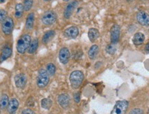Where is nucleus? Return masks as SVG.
<instances>
[{
  "instance_id": "obj_26",
  "label": "nucleus",
  "mask_w": 149,
  "mask_h": 114,
  "mask_svg": "<svg viewBox=\"0 0 149 114\" xmlns=\"http://www.w3.org/2000/svg\"><path fill=\"white\" fill-rule=\"evenodd\" d=\"M33 4V0H24V8L25 11H29L31 9Z\"/></svg>"
},
{
  "instance_id": "obj_36",
  "label": "nucleus",
  "mask_w": 149,
  "mask_h": 114,
  "mask_svg": "<svg viewBox=\"0 0 149 114\" xmlns=\"http://www.w3.org/2000/svg\"><path fill=\"white\" fill-rule=\"evenodd\" d=\"M148 112H149V110H148Z\"/></svg>"
},
{
  "instance_id": "obj_6",
  "label": "nucleus",
  "mask_w": 149,
  "mask_h": 114,
  "mask_svg": "<svg viewBox=\"0 0 149 114\" xmlns=\"http://www.w3.org/2000/svg\"><path fill=\"white\" fill-rule=\"evenodd\" d=\"M14 27V22L11 17H7L2 22L1 29L5 35H10Z\"/></svg>"
},
{
  "instance_id": "obj_28",
  "label": "nucleus",
  "mask_w": 149,
  "mask_h": 114,
  "mask_svg": "<svg viewBox=\"0 0 149 114\" xmlns=\"http://www.w3.org/2000/svg\"><path fill=\"white\" fill-rule=\"evenodd\" d=\"M7 18V12L4 10H0V22H3Z\"/></svg>"
},
{
  "instance_id": "obj_18",
  "label": "nucleus",
  "mask_w": 149,
  "mask_h": 114,
  "mask_svg": "<svg viewBox=\"0 0 149 114\" xmlns=\"http://www.w3.org/2000/svg\"><path fill=\"white\" fill-rule=\"evenodd\" d=\"M34 21H35V15L34 13H30L27 17L26 21V28L28 30L33 29V26H34Z\"/></svg>"
},
{
  "instance_id": "obj_12",
  "label": "nucleus",
  "mask_w": 149,
  "mask_h": 114,
  "mask_svg": "<svg viewBox=\"0 0 149 114\" xmlns=\"http://www.w3.org/2000/svg\"><path fill=\"white\" fill-rule=\"evenodd\" d=\"M57 101H58V103L59 104L61 107L63 109H66V108L68 107L70 104V97L68 96V95L67 94H61L59 95L58 97V99H57Z\"/></svg>"
},
{
  "instance_id": "obj_19",
  "label": "nucleus",
  "mask_w": 149,
  "mask_h": 114,
  "mask_svg": "<svg viewBox=\"0 0 149 114\" xmlns=\"http://www.w3.org/2000/svg\"><path fill=\"white\" fill-rule=\"evenodd\" d=\"M55 32L54 31H47L45 34L44 35V36L42 37V42L44 44H47L51 41L52 39L55 37Z\"/></svg>"
},
{
  "instance_id": "obj_11",
  "label": "nucleus",
  "mask_w": 149,
  "mask_h": 114,
  "mask_svg": "<svg viewBox=\"0 0 149 114\" xmlns=\"http://www.w3.org/2000/svg\"><path fill=\"white\" fill-rule=\"evenodd\" d=\"M27 79L24 74H18L15 77V82L17 87L19 89H23L26 85Z\"/></svg>"
},
{
  "instance_id": "obj_29",
  "label": "nucleus",
  "mask_w": 149,
  "mask_h": 114,
  "mask_svg": "<svg viewBox=\"0 0 149 114\" xmlns=\"http://www.w3.org/2000/svg\"><path fill=\"white\" fill-rule=\"evenodd\" d=\"M129 114H143V111L140 109H134L130 111Z\"/></svg>"
},
{
  "instance_id": "obj_23",
  "label": "nucleus",
  "mask_w": 149,
  "mask_h": 114,
  "mask_svg": "<svg viewBox=\"0 0 149 114\" xmlns=\"http://www.w3.org/2000/svg\"><path fill=\"white\" fill-rule=\"evenodd\" d=\"M9 103V100H8V97L7 95H3L1 96V99H0V107L1 109H5L6 107H7Z\"/></svg>"
},
{
  "instance_id": "obj_5",
  "label": "nucleus",
  "mask_w": 149,
  "mask_h": 114,
  "mask_svg": "<svg viewBox=\"0 0 149 114\" xmlns=\"http://www.w3.org/2000/svg\"><path fill=\"white\" fill-rule=\"evenodd\" d=\"M128 102L126 100H121L117 102L113 108L111 114H125L128 109Z\"/></svg>"
},
{
  "instance_id": "obj_14",
  "label": "nucleus",
  "mask_w": 149,
  "mask_h": 114,
  "mask_svg": "<svg viewBox=\"0 0 149 114\" xmlns=\"http://www.w3.org/2000/svg\"><path fill=\"white\" fill-rule=\"evenodd\" d=\"M19 106V102L17 99L13 98L11 99L9 102L8 105L7 107H8V111L10 114H15L17 110L18 109Z\"/></svg>"
},
{
  "instance_id": "obj_4",
  "label": "nucleus",
  "mask_w": 149,
  "mask_h": 114,
  "mask_svg": "<svg viewBox=\"0 0 149 114\" xmlns=\"http://www.w3.org/2000/svg\"><path fill=\"white\" fill-rule=\"evenodd\" d=\"M57 20V15L53 10H48L44 13L42 17L43 24L46 26H51Z\"/></svg>"
},
{
  "instance_id": "obj_21",
  "label": "nucleus",
  "mask_w": 149,
  "mask_h": 114,
  "mask_svg": "<svg viewBox=\"0 0 149 114\" xmlns=\"http://www.w3.org/2000/svg\"><path fill=\"white\" fill-rule=\"evenodd\" d=\"M38 48V40L37 39H34L32 41V42H31L29 48H28V53L30 54H33L36 52V50Z\"/></svg>"
},
{
  "instance_id": "obj_9",
  "label": "nucleus",
  "mask_w": 149,
  "mask_h": 114,
  "mask_svg": "<svg viewBox=\"0 0 149 114\" xmlns=\"http://www.w3.org/2000/svg\"><path fill=\"white\" fill-rule=\"evenodd\" d=\"M78 6V1H73L72 2L68 3V5L66 6V8L64 10V16L66 19H69L70 17L71 16V15L74 9L77 7Z\"/></svg>"
},
{
  "instance_id": "obj_35",
  "label": "nucleus",
  "mask_w": 149,
  "mask_h": 114,
  "mask_svg": "<svg viewBox=\"0 0 149 114\" xmlns=\"http://www.w3.org/2000/svg\"><path fill=\"white\" fill-rule=\"evenodd\" d=\"M44 1H51V0H44Z\"/></svg>"
},
{
  "instance_id": "obj_2",
  "label": "nucleus",
  "mask_w": 149,
  "mask_h": 114,
  "mask_svg": "<svg viewBox=\"0 0 149 114\" xmlns=\"http://www.w3.org/2000/svg\"><path fill=\"white\" fill-rule=\"evenodd\" d=\"M84 78L83 73L80 71H74L72 72L70 76V82L71 86L74 89H77L80 87V85L82 83Z\"/></svg>"
},
{
  "instance_id": "obj_31",
  "label": "nucleus",
  "mask_w": 149,
  "mask_h": 114,
  "mask_svg": "<svg viewBox=\"0 0 149 114\" xmlns=\"http://www.w3.org/2000/svg\"><path fill=\"white\" fill-rule=\"evenodd\" d=\"M22 114H35V113H34V111H32L31 109H26L23 110Z\"/></svg>"
},
{
  "instance_id": "obj_30",
  "label": "nucleus",
  "mask_w": 149,
  "mask_h": 114,
  "mask_svg": "<svg viewBox=\"0 0 149 114\" xmlns=\"http://www.w3.org/2000/svg\"><path fill=\"white\" fill-rule=\"evenodd\" d=\"M74 100L76 103H79L80 102V94L79 93H76L74 95Z\"/></svg>"
},
{
  "instance_id": "obj_32",
  "label": "nucleus",
  "mask_w": 149,
  "mask_h": 114,
  "mask_svg": "<svg viewBox=\"0 0 149 114\" xmlns=\"http://www.w3.org/2000/svg\"><path fill=\"white\" fill-rule=\"evenodd\" d=\"M5 1H6V0H0V3H3V2H4Z\"/></svg>"
},
{
  "instance_id": "obj_7",
  "label": "nucleus",
  "mask_w": 149,
  "mask_h": 114,
  "mask_svg": "<svg viewBox=\"0 0 149 114\" xmlns=\"http://www.w3.org/2000/svg\"><path fill=\"white\" fill-rule=\"evenodd\" d=\"M136 18L139 24L141 26H144V27L149 26V15L144 11H139L137 13Z\"/></svg>"
},
{
  "instance_id": "obj_3",
  "label": "nucleus",
  "mask_w": 149,
  "mask_h": 114,
  "mask_svg": "<svg viewBox=\"0 0 149 114\" xmlns=\"http://www.w3.org/2000/svg\"><path fill=\"white\" fill-rule=\"evenodd\" d=\"M49 82V74L48 73L47 71L44 69H41L39 71L38 77L37 80V85L38 87L44 88L47 86Z\"/></svg>"
},
{
  "instance_id": "obj_15",
  "label": "nucleus",
  "mask_w": 149,
  "mask_h": 114,
  "mask_svg": "<svg viewBox=\"0 0 149 114\" xmlns=\"http://www.w3.org/2000/svg\"><path fill=\"white\" fill-rule=\"evenodd\" d=\"M12 55V49L10 47H4L1 50V55H0V63L3 62L6 59L10 57Z\"/></svg>"
},
{
  "instance_id": "obj_22",
  "label": "nucleus",
  "mask_w": 149,
  "mask_h": 114,
  "mask_svg": "<svg viewBox=\"0 0 149 114\" xmlns=\"http://www.w3.org/2000/svg\"><path fill=\"white\" fill-rule=\"evenodd\" d=\"M24 6L22 3H17L15 6V16L17 18H20L22 17L24 13Z\"/></svg>"
},
{
  "instance_id": "obj_8",
  "label": "nucleus",
  "mask_w": 149,
  "mask_h": 114,
  "mask_svg": "<svg viewBox=\"0 0 149 114\" xmlns=\"http://www.w3.org/2000/svg\"><path fill=\"white\" fill-rule=\"evenodd\" d=\"M120 35V27L117 24H115L111 30V41L112 44H116L119 41Z\"/></svg>"
},
{
  "instance_id": "obj_34",
  "label": "nucleus",
  "mask_w": 149,
  "mask_h": 114,
  "mask_svg": "<svg viewBox=\"0 0 149 114\" xmlns=\"http://www.w3.org/2000/svg\"><path fill=\"white\" fill-rule=\"evenodd\" d=\"M63 1H70V0H63Z\"/></svg>"
},
{
  "instance_id": "obj_33",
  "label": "nucleus",
  "mask_w": 149,
  "mask_h": 114,
  "mask_svg": "<svg viewBox=\"0 0 149 114\" xmlns=\"http://www.w3.org/2000/svg\"><path fill=\"white\" fill-rule=\"evenodd\" d=\"M126 1H127L128 2H131V1H133V0H126Z\"/></svg>"
},
{
  "instance_id": "obj_16",
  "label": "nucleus",
  "mask_w": 149,
  "mask_h": 114,
  "mask_svg": "<svg viewBox=\"0 0 149 114\" xmlns=\"http://www.w3.org/2000/svg\"><path fill=\"white\" fill-rule=\"evenodd\" d=\"M145 37L144 35L141 33H137L134 35L133 42L135 46H139L142 44L144 42Z\"/></svg>"
},
{
  "instance_id": "obj_10",
  "label": "nucleus",
  "mask_w": 149,
  "mask_h": 114,
  "mask_svg": "<svg viewBox=\"0 0 149 114\" xmlns=\"http://www.w3.org/2000/svg\"><path fill=\"white\" fill-rule=\"evenodd\" d=\"M70 58V52L69 50L67 48H62L60 50L59 53V61L61 62L62 64H66L69 60Z\"/></svg>"
},
{
  "instance_id": "obj_17",
  "label": "nucleus",
  "mask_w": 149,
  "mask_h": 114,
  "mask_svg": "<svg viewBox=\"0 0 149 114\" xmlns=\"http://www.w3.org/2000/svg\"><path fill=\"white\" fill-rule=\"evenodd\" d=\"M88 35L89 40H90L91 42H95V41L100 37V32H99L97 29L92 28V29H89Z\"/></svg>"
},
{
  "instance_id": "obj_20",
  "label": "nucleus",
  "mask_w": 149,
  "mask_h": 114,
  "mask_svg": "<svg viewBox=\"0 0 149 114\" xmlns=\"http://www.w3.org/2000/svg\"><path fill=\"white\" fill-rule=\"evenodd\" d=\"M99 53V47L97 45H93L88 50V56L91 59H94Z\"/></svg>"
},
{
  "instance_id": "obj_27",
  "label": "nucleus",
  "mask_w": 149,
  "mask_h": 114,
  "mask_svg": "<svg viewBox=\"0 0 149 114\" xmlns=\"http://www.w3.org/2000/svg\"><path fill=\"white\" fill-rule=\"evenodd\" d=\"M56 71V67L52 63H50L47 65V72L50 76H54Z\"/></svg>"
},
{
  "instance_id": "obj_1",
  "label": "nucleus",
  "mask_w": 149,
  "mask_h": 114,
  "mask_svg": "<svg viewBox=\"0 0 149 114\" xmlns=\"http://www.w3.org/2000/svg\"><path fill=\"white\" fill-rule=\"evenodd\" d=\"M31 42V37L29 35H24L19 39L17 43V50L19 53L24 54L29 48Z\"/></svg>"
},
{
  "instance_id": "obj_24",
  "label": "nucleus",
  "mask_w": 149,
  "mask_h": 114,
  "mask_svg": "<svg viewBox=\"0 0 149 114\" xmlns=\"http://www.w3.org/2000/svg\"><path fill=\"white\" fill-rule=\"evenodd\" d=\"M52 104H53L52 100L48 98L43 99L42 100V102H41L42 108H44V109H49L52 106Z\"/></svg>"
},
{
  "instance_id": "obj_25",
  "label": "nucleus",
  "mask_w": 149,
  "mask_h": 114,
  "mask_svg": "<svg viewBox=\"0 0 149 114\" xmlns=\"http://www.w3.org/2000/svg\"><path fill=\"white\" fill-rule=\"evenodd\" d=\"M106 51L108 53L110 54V55H114L115 53V52L117 51V48L116 46H115L114 44H109L106 48Z\"/></svg>"
},
{
  "instance_id": "obj_13",
  "label": "nucleus",
  "mask_w": 149,
  "mask_h": 114,
  "mask_svg": "<svg viewBox=\"0 0 149 114\" xmlns=\"http://www.w3.org/2000/svg\"><path fill=\"white\" fill-rule=\"evenodd\" d=\"M79 35V30L76 27H70L64 31V35L68 38H76Z\"/></svg>"
}]
</instances>
